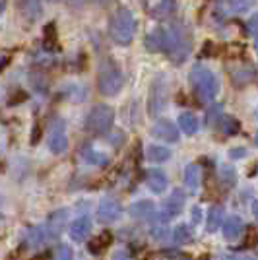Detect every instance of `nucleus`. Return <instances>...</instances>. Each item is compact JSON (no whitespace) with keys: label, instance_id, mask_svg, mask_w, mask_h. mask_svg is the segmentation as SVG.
Here are the masks:
<instances>
[{"label":"nucleus","instance_id":"9d476101","mask_svg":"<svg viewBox=\"0 0 258 260\" xmlns=\"http://www.w3.org/2000/svg\"><path fill=\"white\" fill-rule=\"evenodd\" d=\"M66 219H68V212H66L64 208L54 210L53 214L47 217V223H45L43 228H45V231H47L49 239L58 237V235L62 233V229H64V225H66Z\"/></svg>","mask_w":258,"mask_h":260},{"label":"nucleus","instance_id":"6e6552de","mask_svg":"<svg viewBox=\"0 0 258 260\" xmlns=\"http://www.w3.org/2000/svg\"><path fill=\"white\" fill-rule=\"evenodd\" d=\"M184 202H186V196L181 190H173L171 196H167V200L163 202V212L159 214V219L162 221H167V219H173L177 217L184 208Z\"/></svg>","mask_w":258,"mask_h":260},{"label":"nucleus","instance_id":"72a5a7b5","mask_svg":"<svg viewBox=\"0 0 258 260\" xmlns=\"http://www.w3.org/2000/svg\"><path fill=\"white\" fill-rule=\"evenodd\" d=\"M111 260H130V254L126 252V250H117Z\"/></svg>","mask_w":258,"mask_h":260},{"label":"nucleus","instance_id":"1a4fd4ad","mask_svg":"<svg viewBox=\"0 0 258 260\" xmlns=\"http://www.w3.org/2000/svg\"><path fill=\"white\" fill-rule=\"evenodd\" d=\"M122 216V208L117 200L113 198H103L97 206V217L103 221V223H115L117 219H120Z\"/></svg>","mask_w":258,"mask_h":260},{"label":"nucleus","instance_id":"cd10ccee","mask_svg":"<svg viewBox=\"0 0 258 260\" xmlns=\"http://www.w3.org/2000/svg\"><path fill=\"white\" fill-rule=\"evenodd\" d=\"M54 260H72V249L64 245V243H60L56 249H54Z\"/></svg>","mask_w":258,"mask_h":260},{"label":"nucleus","instance_id":"bb28decb","mask_svg":"<svg viewBox=\"0 0 258 260\" xmlns=\"http://www.w3.org/2000/svg\"><path fill=\"white\" fill-rule=\"evenodd\" d=\"M109 241H111V237H109V233H105V235H101V237H97L95 241H91V243H89V250H91V252H95V254H99L101 250L107 249Z\"/></svg>","mask_w":258,"mask_h":260},{"label":"nucleus","instance_id":"9b49d317","mask_svg":"<svg viewBox=\"0 0 258 260\" xmlns=\"http://www.w3.org/2000/svg\"><path fill=\"white\" fill-rule=\"evenodd\" d=\"M89 233H91V219L87 216L76 217L74 221L68 225V235H70V239L76 241V243L86 241Z\"/></svg>","mask_w":258,"mask_h":260},{"label":"nucleus","instance_id":"aec40b11","mask_svg":"<svg viewBox=\"0 0 258 260\" xmlns=\"http://www.w3.org/2000/svg\"><path fill=\"white\" fill-rule=\"evenodd\" d=\"M179 128L183 130L186 136H194L198 132V120L192 113H181L179 115Z\"/></svg>","mask_w":258,"mask_h":260},{"label":"nucleus","instance_id":"b1692460","mask_svg":"<svg viewBox=\"0 0 258 260\" xmlns=\"http://www.w3.org/2000/svg\"><path fill=\"white\" fill-rule=\"evenodd\" d=\"M190 239H192V229L188 228L186 223L177 225L175 231H173V241L177 245H186V243H190Z\"/></svg>","mask_w":258,"mask_h":260},{"label":"nucleus","instance_id":"393cba45","mask_svg":"<svg viewBox=\"0 0 258 260\" xmlns=\"http://www.w3.org/2000/svg\"><path fill=\"white\" fill-rule=\"evenodd\" d=\"M219 128H221V132L227 134V136H235L241 126H239V120L237 119L229 117V115H223V117H221V122H219Z\"/></svg>","mask_w":258,"mask_h":260},{"label":"nucleus","instance_id":"7c9ffc66","mask_svg":"<svg viewBox=\"0 0 258 260\" xmlns=\"http://www.w3.org/2000/svg\"><path fill=\"white\" fill-rule=\"evenodd\" d=\"M190 217H192V223H196V225H198V223H200V221H202V208L200 206H194L192 208V212H190Z\"/></svg>","mask_w":258,"mask_h":260},{"label":"nucleus","instance_id":"c9c22d12","mask_svg":"<svg viewBox=\"0 0 258 260\" xmlns=\"http://www.w3.org/2000/svg\"><path fill=\"white\" fill-rule=\"evenodd\" d=\"M252 216H254V219L258 221V200L252 202Z\"/></svg>","mask_w":258,"mask_h":260},{"label":"nucleus","instance_id":"423d86ee","mask_svg":"<svg viewBox=\"0 0 258 260\" xmlns=\"http://www.w3.org/2000/svg\"><path fill=\"white\" fill-rule=\"evenodd\" d=\"M47 144H49V150H51L54 155H62V153L68 150L66 122L62 119H54L53 120V124H51V130H49V138H47Z\"/></svg>","mask_w":258,"mask_h":260},{"label":"nucleus","instance_id":"39448f33","mask_svg":"<svg viewBox=\"0 0 258 260\" xmlns=\"http://www.w3.org/2000/svg\"><path fill=\"white\" fill-rule=\"evenodd\" d=\"M97 86L103 95H117L122 87V74L113 62H107L101 66L99 76H97Z\"/></svg>","mask_w":258,"mask_h":260},{"label":"nucleus","instance_id":"a878e982","mask_svg":"<svg viewBox=\"0 0 258 260\" xmlns=\"http://www.w3.org/2000/svg\"><path fill=\"white\" fill-rule=\"evenodd\" d=\"M175 8V0H159V4L151 10V14L155 16V18H165V16H169Z\"/></svg>","mask_w":258,"mask_h":260},{"label":"nucleus","instance_id":"ea45409f","mask_svg":"<svg viewBox=\"0 0 258 260\" xmlns=\"http://www.w3.org/2000/svg\"><path fill=\"white\" fill-rule=\"evenodd\" d=\"M254 47H256V51H258V39H256V43H254Z\"/></svg>","mask_w":258,"mask_h":260},{"label":"nucleus","instance_id":"f3484780","mask_svg":"<svg viewBox=\"0 0 258 260\" xmlns=\"http://www.w3.org/2000/svg\"><path fill=\"white\" fill-rule=\"evenodd\" d=\"M146 157L151 163H163L171 157V150L165 146H157V144H150L146 150Z\"/></svg>","mask_w":258,"mask_h":260},{"label":"nucleus","instance_id":"4c0bfd02","mask_svg":"<svg viewBox=\"0 0 258 260\" xmlns=\"http://www.w3.org/2000/svg\"><path fill=\"white\" fill-rule=\"evenodd\" d=\"M2 12H4V2L0 0V14H2Z\"/></svg>","mask_w":258,"mask_h":260},{"label":"nucleus","instance_id":"f8f14e48","mask_svg":"<svg viewBox=\"0 0 258 260\" xmlns=\"http://www.w3.org/2000/svg\"><path fill=\"white\" fill-rule=\"evenodd\" d=\"M151 134L155 136V138H159L163 142H177L179 140V130L177 126L173 124L171 120H157L155 124H153V128H151Z\"/></svg>","mask_w":258,"mask_h":260},{"label":"nucleus","instance_id":"2f4dec72","mask_svg":"<svg viewBox=\"0 0 258 260\" xmlns=\"http://www.w3.org/2000/svg\"><path fill=\"white\" fill-rule=\"evenodd\" d=\"M151 235L157 239H163L165 235H167V228H163V225H155L153 228V231H151Z\"/></svg>","mask_w":258,"mask_h":260},{"label":"nucleus","instance_id":"a19ab883","mask_svg":"<svg viewBox=\"0 0 258 260\" xmlns=\"http://www.w3.org/2000/svg\"><path fill=\"white\" fill-rule=\"evenodd\" d=\"M49 2H58V0H49Z\"/></svg>","mask_w":258,"mask_h":260},{"label":"nucleus","instance_id":"6ab92c4d","mask_svg":"<svg viewBox=\"0 0 258 260\" xmlns=\"http://www.w3.org/2000/svg\"><path fill=\"white\" fill-rule=\"evenodd\" d=\"M223 225V208L212 206L208 212V233H215L217 229Z\"/></svg>","mask_w":258,"mask_h":260},{"label":"nucleus","instance_id":"412c9836","mask_svg":"<svg viewBox=\"0 0 258 260\" xmlns=\"http://www.w3.org/2000/svg\"><path fill=\"white\" fill-rule=\"evenodd\" d=\"M27 241L31 247H41L49 241V235H47L43 225H37V228H31L27 231Z\"/></svg>","mask_w":258,"mask_h":260},{"label":"nucleus","instance_id":"f704fd0d","mask_svg":"<svg viewBox=\"0 0 258 260\" xmlns=\"http://www.w3.org/2000/svg\"><path fill=\"white\" fill-rule=\"evenodd\" d=\"M223 260H254V258L248 256V254H229V256H225Z\"/></svg>","mask_w":258,"mask_h":260},{"label":"nucleus","instance_id":"4468645a","mask_svg":"<svg viewBox=\"0 0 258 260\" xmlns=\"http://www.w3.org/2000/svg\"><path fill=\"white\" fill-rule=\"evenodd\" d=\"M146 184H148V188H150L151 192H155V194H162L165 192V188H167V175L159 171V169H150L148 173H146Z\"/></svg>","mask_w":258,"mask_h":260},{"label":"nucleus","instance_id":"a211bd4d","mask_svg":"<svg viewBox=\"0 0 258 260\" xmlns=\"http://www.w3.org/2000/svg\"><path fill=\"white\" fill-rule=\"evenodd\" d=\"M82 157L86 159V163H89V165H97V167H105V165L109 163L107 155L101 152H97V150H93L91 146H87V148L82 150Z\"/></svg>","mask_w":258,"mask_h":260},{"label":"nucleus","instance_id":"dca6fc26","mask_svg":"<svg viewBox=\"0 0 258 260\" xmlns=\"http://www.w3.org/2000/svg\"><path fill=\"white\" fill-rule=\"evenodd\" d=\"M200 181H202V173H200V167L196 163L186 165L184 169V184L188 190H198L200 188Z\"/></svg>","mask_w":258,"mask_h":260},{"label":"nucleus","instance_id":"20e7f679","mask_svg":"<svg viewBox=\"0 0 258 260\" xmlns=\"http://www.w3.org/2000/svg\"><path fill=\"white\" fill-rule=\"evenodd\" d=\"M115 120V113L109 105H95L87 113L86 117V130L89 134H107Z\"/></svg>","mask_w":258,"mask_h":260},{"label":"nucleus","instance_id":"c85d7f7f","mask_svg":"<svg viewBox=\"0 0 258 260\" xmlns=\"http://www.w3.org/2000/svg\"><path fill=\"white\" fill-rule=\"evenodd\" d=\"M221 120V107L219 105H214V107L208 111V124L210 126H217Z\"/></svg>","mask_w":258,"mask_h":260},{"label":"nucleus","instance_id":"c756f323","mask_svg":"<svg viewBox=\"0 0 258 260\" xmlns=\"http://www.w3.org/2000/svg\"><path fill=\"white\" fill-rule=\"evenodd\" d=\"M247 27H248V31L252 33V35H256V37H258V14H252V16L248 18Z\"/></svg>","mask_w":258,"mask_h":260},{"label":"nucleus","instance_id":"5701e85b","mask_svg":"<svg viewBox=\"0 0 258 260\" xmlns=\"http://www.w3.org/2000/svg\"><path fill=\"white\" fill-rule=\"evenodd\" d=\"M254 6V0H225V8L231 14H245Z\"/></svg>","mask_w":258,"mask_h":260},{"label":"nucleus","instance_id":"58836bf2","mask_svg":"<svg viewBox=\"0 0 258 260\" xmlns=\"http://www.w3.org/2000/svg\"><path fill=\"white\" fill-rule=\"evenodd\" d=\"M254 119H256V122H258V107L254 109Z\"/></svg>","mask_w":258,"mask_h":260},{"label":"nucleus","instance_id":"f257e3e1","mask_svg":"<svg viewBox=\"0 0 258 260\" xmlns=\"http://www.w3.org/2000/svg\"><path fill=\"white\" fill-rule=\"evenodd\" d=\"M163 29H165L163 53H167V56L173 62H184L192 49V39H190L188 27L183 23H171Z\"/></svg>","mask_w":258,"mask_h":260},{"label":"nucleus","instance_id":"0eeeda50","mask_svg":"<svg viewBox=\"0 0 258 260\" xmlns=\"http://www.w3.org/2000/svg\"><path fill=\"white\" fill-rule=\"evenodd\" d=\"M167 103V82L165 76H157L150 89V113L151 117H157Z\"/></svg>","mask_w":258,"mask_h":260},{"label":"nucleus","instance_id":"e433bc0d","mask_svg":"<svg viewBox=\"0 0 258 260\" xmlns=\"http://www.w3.org/2000/svg\"><path fill=\"white\" fill-rule=\"evenodd\" d=\"M2 221H4V200L0 198V225H2Z\"/></svg>","mask_w":258,"mask_h":260},{"label":"nucleus","instance_id":"ddd939ff","mask_svg":"<svg viewBox=\"0 0 258 260\" xmlns=\"http://www.w3.org/2000/svg\"><path fill=\"white\" fill-rule=\"evenodd\" d=\"M130 216L134 219H151L157 216V208L151 200H138L128 208Z\"/></svg>","mask_w":258,"mask_h":260},{"label":"nucleus","instance_id":"f03ea898","mask_svg":"<svg viewBox=\"0 0 258 260\" xmlns=\"http://www.w3.org/2000/svg\"><path fill=\"white\" fill-rule=\"evenodd\" d=\"M188 80H190V86H192V91L198 98V101L208 103L217 95L219 84H217V78L212 70H208L204 66H194L190 70Z\"/></svg>","mask_w":258,"mask_h":260},{"label":"nucleus","instance_id":"473e14b6","mask_svg":"<svg viewBox=\"0 0 258 260\" xmlns=\"http://www.w3.org/2000/svg\"><path fill=\"white\" fill-rule=\"evenodd\" d=\"M229 155H231L233 159H239V157H245V155H247V150H245V148H233V150L229 152Z\"/></svg>","mask_w":258,"mask_h":260},{"label":"nucleus","instance_id":"4be33fe9","mask_svg":"<svg viewBox=\"0 0 258 260\" xmlns=\"http://www.w3.org/2000/svg\"><path fill=\"white\" fill-rule=\"evenodd\" d=\"M219 181L223 183V186H227V188H233L237 184V171L233 165H221L219 167Z\"/></svg>","mask_w":258,"mask_h":260},{"label":"nucleus","instance_id":"7ed1b4c3","mask_svg":"<svg viewBox=\"0 0 258 260\" xmlns=\"http://www.w3.org/2000/svg\"><path fill=\"white\" fill-rule=\"evenodd\" d=\"M109 33H111V39L117 45H128L136 33V20H134L132 12L126 8H118L111 18Z\"/></svg>","mask_w":258,"mask_h":260},{"label":"nucleus","instance_id":"2eb2a0df","mask_svg":"<svg viewBox=\"0 0 258 260\" xmlns=\"http://www.w3.org/2000/svg\"><path fill=\"white\" fill-rule=\"evenodd\" d=\"M243 219L239 216H229L227 219H223V225H221V231H223V237L227 241H237L243 233Z\"/></svg>","mask_w":258,"mask_h":260}]
</instances>
